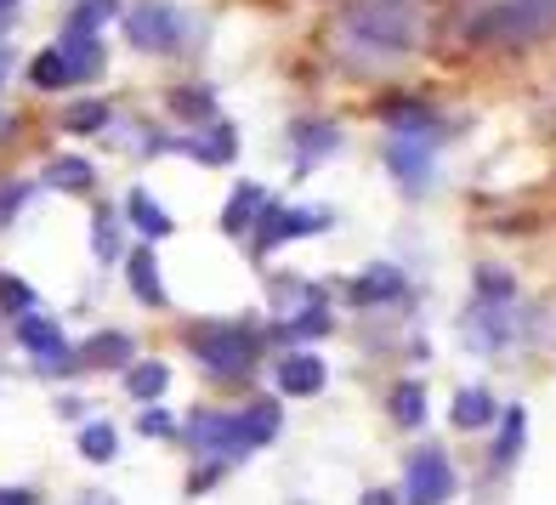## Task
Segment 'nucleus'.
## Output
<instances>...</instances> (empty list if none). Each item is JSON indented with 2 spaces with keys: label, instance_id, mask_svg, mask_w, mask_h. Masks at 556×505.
<instances>
[{
  "label": "nucleus",
  "instance_id": "f257e3e1",
  "mask_svg": "<svg viewBox=\"0 0 556 505\" xmlns=\"http://www.w3.org/2000/svg\"><path fill=\"white\" fill-rule=\"evenodd\" d=\"M188 341H193V352H199V364L216 369L222 381H239V375L262 358V336L239 330V324H199Z\"/></svg>",
  "mask_w": 556,
  "mask_h": 505
},
{
  "label": "nucleus",
  "instance_id": "6e6552de",
  "mask_svg": "<svg viewBox=\"0 0 556 505\" xmlns=\"http://www.w3.org/2000/svg\"><path fill=\"white\" fill-rule=\"evenodd\" d=\"M403 290H409L403 273L381 262V267H369L364 279H352V307H387V301H403Z\"/></svg>",
  "mask_w": 556,
  "mask_h": 505
},
{
  "label": "nucleus",
  "instance_id": "4be33fe9",
  "mask_svg": "<svg viewBox=\"0 0 556 505\" xmlns=\"http://www.w3.org/2000/svg\"><path fill=\"white\" fill-rule=\"evenodd\" d=\"M165 387H170V369H165V364H154V358L125 369V392H131L137 403H154V397H160Z\"/></svg>",
  "mask_w": 556,
  "mask_h": 505
},
{
  "label": "nucleus",
  "instance_id": "412c9836",
  "mask_svg": "<svg viewBox=\"0 0 556 505\" xmlns=\"http://www.w3.org/2000/svg\"><path fill=\"white\" fill-rule=\"evenodd\" d=\"M125 216H131L148 239H165V233H170V216L154 205V193H148V188H131V199H125Z\"/></svg>",
  "mask_w": 556,
  "mask_h": 505
},
{
  "label": "nucleus",
  "instance_id": "39448f33",
  "mask_svg": "<svg viewBox=\"0 0 556 505\" xmlns=\"http://www.w3.org/2000/svg\"><path fill=\"white\" fill-rule=\"evenodd\" d=\"M324 227H330V211H285L267 199V211L256 222V250H273V244L301 239V233H324Z\"/></svg>",
  "mask_w": 556,
  "mask_h": 505
},
{
  "label": "nucleus",
  "instance_id": "c85d7f7f",
  "mask_svg": "<svg viewBox=\"0 0 556 505\" xmlns=\"http://www.w3.org/2000/svg\"><path fill=\"white\" fill-rule=\"evenodd\" d=\"M103 125H109V103H97V97L91 103H74L63 114V131H74V137H91V131H103Z\"/></svg>",
  "mask_w": 556,
  "mask_h": 505
},
{
  "label": "nucleus",
  "instance_id": "a211bd4d",
  "mask_svg": "<svg viewBox=\"0 0 556 505\" xmlns=\"http://www.w3.org/2000/svg\"><path fill=\"white\" fill-rule=\"evenodd\" d=\"M494 415H500V403L483 387H466L460 397H454V426H460V432H483Z\"/></svg>",
  "mask_w": 556,
  "mask_h": 505
},
{
  "label": "nucleus",
  "instance_id": "2f4dec72",
  "mask_svg": "<svg viewBox=\"0 0 556 505\" xmlns=\"http://www.w3.org/2000/svg\"><path fill=\"white\" fill-rule=\"evenodd\" d=\"M170 114H193L199 125L216 119V97L211 91H170Z\"/></svg>",
  "mask_w": 556,
  "mask_h": 505
},
{
  "label": "nucleus",
  "instance_id": "2eb2a0df",
  "mask_svg": "<svg viewBox=\"0 0 556 505\" xmlns=\"http://www.w3.org/2000/svg\"><path fill=\"white\" fill-rule=\"evenodd\" d=\"M63 58H68V68H74V80H97V74L109 68L103 40H97V35H63Z\"/></svg>",
  "mask_w": 556,
  "mask_h": 505
},
{
  "label": "nucleus",
  "instance_id": "473e14b6",
  "mask_svg": "<svg viewBox=\"0 0 556 505\" xmlns=\"http://www.w3.org/2000/svg\"><path fill=\"white\" fill-rule=\"evenodd\" d=\"M91 239H97V256H103V262H119V256H125V250H119L114 211H97V222H91Z\"/></svg>",
  "mask_w": 556,
  "mask_h": 505
},
{
  "label": "nucleus",
  "instance_id": "f704fd0d",
  "mask_svg": "<svg viewBox=\"0 0 556 505\" xmlns=\"http://www.w3.org/2000/svg\"><path fill=\"white\" fill-rule=\"evenodd\" d=\"M137 432H142V438H176V432H182V426H176V420H170L165 409H148V415L137 420Z\"/></svg>",
  "mask_w": 556,
  "mask_h": 505
},
{
  "label": "nucleus",
  "instance_id": "9d476101",
  "mask_svg": "<svg viewBox=\"0 0 556 505\" xmlns=\"http://www.w3.org/2000/svg\"><path fill=\"white\" fill-rule=\"evenodd\" d=\"M131 336H125V330H103V336H91L86 346H80V358H74V364H86V369H125V364H131Z\"/></svg>",
  "mask_w": 556,
  "mask_h": 505
},
{
  "label": "nucleus",
  "instance_id": "c756f323",
  "mask_svg": "<svg viewBox=\"0 0 556 505\" xmlns=\"http://www.w3.org/2000/svg\"><path fill=\"white\" fill-rule=\"evenodd\" d=\"M522 438H528V415H522V409H505V415H500V443H494V460H517Z\"/></svg>",
  "mask_w": 556,
  "mask_h": 505
},
{
  "label": "nucleus",
  "instance_id": "b1692460",
  "mask_svg": "<svg viewBox=\"0 0 556 505\" xmlns=\"http://www.w3.org/2000/svg\"><path fill=\"white\" fill-rule=\"evenodd\" d=\"M114 449H119V432H114L109 420H91V426H80V454H86V460L109 466V460H114Z\"/></svg>",
  "mask_w": 556,
  "mask_h": 505
},
{
  "label": "nucleus",
  "instance_id": "6ab92c4d",
  "mask_svg": "<svg viewBox=\"0 0 556 505\" xmlns=\"http://www.w3.org/2000/svg\"><path fill=\"white\" fill-rule=\"evenodd\" d=\"M176 148H182V154H193V160H205V165H222V160H233V131H227V125H216L211 119V131L205 137H188V142H176Z\"/></svg>",
  "mask_w": 556,
  "mask_h": 505
},
{
  "label": "nucleus",
  "instance_id": "c9c22d12",
  "mask_svg": "<svg viewBox=\"0 0 556 505\" xmlns=\"http://www.w3.org/2000/svg\"><path fill=\"white\" fill-rule=\"evenodd\" d=\"M477 290H483V301H489V295L505 301V295H511V279H505L500 267H477Z\"/></svg>",
  "mask_w": 556,
  "mask_h": 505
},
{
  "label": "nucleus",
  "instance_id": "7ed1b4c3",
  "mask_svg": "<svg viewBox=\"0 0 556 505\" xmlns=\"http://www.w3.org/2000/svg\"><path fill=\"white\" fill-rule=\"evenodd\" d=\"M556 17V0H505V7L477 17V40H528L545 35Z\"/></svg>",
  "mask_w": 556,
  "mask_h": 505
},
{
  "label": "nucleus",
  "instance_id": "4c0bfd02",
  "mask_svg": "<svg viewBox=\"0 0 556 505\" xmlns=\"http://www.w3.org/2000/svg\"><path fill=\"white\" fill-rule=\"evenodd\" d=\"M0 505H35L29 489H0Z\"/></svg>",
  "mask_w": 556,
  "mask_h": 505
},
{
  "label": "nucleus",
  "instance_id": "5701e85b",
  "mask_svg": "<svg viewBox=\"0 0 556 505\" xmlns=\"http://www.w3.org/2000/svg\"><path fill=\"white\" fill-rule=\"evenodd\" d=\"M239 420H244V443L250 449H262V443L278 438V403H250Z\"/></svg>",
  "mask_w": 556,
  "mask_h": 505
},
{
  "label": "nucleus",
  "instance_id": "20e7f679",
  "mask_svg": "<svg viewBox=\"0 0 556 505\" xmlns=\"http://www.w3.org/2000/svg\"><path fill=\"white\" fill-rule=\"evenodd\" d=\"M454 494V466L443 449H415L409 471H403V500L409 505H443Z\"/></svg>",
  "mask_w": 556,
  "mask_h": 505
},
{
  "label": "nucleus",
  "instance_id": "cd10ccee",
  "mask_svg": "<svg viewBox=\"0 0 556 505\" xmlns=\"http://www.w3.org/2000/svg\"><path fill=\"white\" fill-rule=\"evenodd\" d=\"M0 307L7 313H40V295H35V285H23L17 273H0Z\"/></svg>",
  "mask_w": 556,
  "mask_h": 505
},
{
  "label": "nucleus",
  "instance_id": "9b49d317",
  "mask_svg": "<svg viewBox=\"0 0 556 505\" xmlns=\"http://www.w3.org/2000/svg\"><path fill=\"white\" fill-rule=\"evenodd\" d=\"M193 443L222 449V454L250 449V443H244V420H239V415H193Z\"/></svg>",
  "mask_w": 556,
  "mask_h": 505
},
{
  "label": "nucleus",
  "instance_id": "f03ea898",
  "mask_svg": "<svg viewBox=\"0 0 556 505\" xmlns=\"http://www.w3.org/2000/svg\"><path fill=\"white\" fill-rule=\"evenodd\" d=\"M125 40L137 52H176L188 35H182V12H170L165 0H137L125 7Z\"/></svg>",
  "mask_w": 556,
  "mask_h": 505
},
{
  "label": "nucleus",
  "instance_id": "0eeeda50",
  "mask_svg": "<svg viewBox=\"0 0 556 505\" xmlns=\"http://www.w3.org/2000/svg\"><path fill=\"white\" fill-rule=\"evenodd\" d=\"M352 35L358 40H369V46H409V12L403 7H369V12H358L352 17Z\"/></svg>",
  "mask_w": 556,
  "mask_h": 505
},
{
  "label": "nucleus",
  "instance_id": "a878e982",
  "mask_svg": "<svg viewBox=\"0 0 556 505\" xmlns=\"http://www.w3.org/2000/svg\"><path fill=\"white\" fill-rule=\"evenodd\" d=\"M46 188L86 193V188H91V165H86V160H52V165H46Z\"/></svg>",
  "mask_w": 556,
  "mask_h": 505
},
{
  "label": "nucleus",
  "instance_id": "f3484780",
  "mask_svg": "<svg viewBox=\"0 0 556 505\" xmlns=\"http://www.w3.org/2000/svg\"><path fill=\"white\" fill-rule=\"evenodd\" d=\"M29 86H35V91H63V86H74V68H68V58H63V46H46V52H35Z\"/></svg>",
  "mask_w": 556,
  "mask_h": 505
},
{
  "label": "nucleus",
  "instance_id": "79ce46f5",
  "mask_svg": "<svg viewBox=\"0 0 556 505\" xmlns=\"http://www.w3.org/2000/svg\"><path fill=\"white\" fill-rule=\"evenodd\" d=\"M0 40H7V17H0Z\"/></svg>",
  "mask_w": 556,
  "mask_h": 505
},
{
  "label": "nucleus",
  "instance_id": "7c9ffc66",
  "mask_svg": "<svg viewBox=\"0 0 556 505\" xmlns=\"http://www.w3.org/2000/svg\"><path fill=\"white\" fill-rule=\"evenodd\" d=\"M392 415H397V426H420V420H426V392H420L415 381H403V387L392 392Z\"/></svg>",
  "mask_w": 556,
  "mask_h": 505
},
{
  "label": "nucleus",
  "instance_id": "ddd939ff",
  "mask_svg": "<svg viewBox=\"0 0 556 505\" xmlns=\"http://www.w3.org/2000/svg\"><path fill=\"white\" fill-rule=\"evenodd\" d=\"M278 392H290V397L324 392V364L313 358V352H295V358H285V364H278Z\"/></svg>",
  "mask_w": 556,
  "mask_h": 505
},
{
  "label": "nucleus",
  "instance_id": "f8f14e48",
  "mask_svg": "<svg viewBox=\"0 0 556 505\" xmlns=\"http://www.w3.org/2000/svg\"><path fill=\"white\" fill-rule=\"evenodd\" d=\"M125 279H131V290H137V301H142V307H165L160 267H154V250H148V244L125 250Z\"/></svg>",
  "mask_w": 556,
  "mask_h": 505
},
{
  "label": "nucleus",
  "instance_id": "1a4fd4ad",
  "mask_svg": "<svg viewBox=\"0 0 556 505\" xmlns=\"http://www.w3.org/2000/svg\"><path fill=\"white\" fill-rule=\"evenodd\" d=\"M387 119H392V131H397V137H409V142H432V137L443 131V119L426 109V103H409V97L387 103Z\"/></svg>",
  "mask_w": 556,
  "mask_h": 505
},
{
  "label": "nucleus",
  "instance_id": "bb28decb",
  "mask_svg": "<svg viewBox=\"0 0 556 505\" xmlns=\"http://www.w3.org/2000/svg\"><path fill=\"white\" fill-rule=\"evenodd\" d=\"M119 12V0H80V7L68 12V29L63 35H97V23H109Z\"/></svg>",
  "mask_w": 556,
  "mask_h": 505
},
{
  "label": "nucleus",
  "instance_id": "393cba45",
  "mask_svg": "<svg viewBox=\"0 0 556 505\" xmlns=\"http://www.w3.org/2000/svg\"><path fill=\"white\" fill-rule=\"evenodd\" d=\"M324 148H336V125H295V154H301L295 171H313Z\"/></svg>",
  "mask_w": 556,
  "mask_h": 505
},
{
  "label": "nucleus",
  "instance_id": "dca6fc26",
  "mask_svg": "<svg viewBox=\"0 0 556 505\" xmlns=\"http://www.w3.org/2000/svg\"><path fill=\"white\" fill-rule=\"evenodd\" d=\"M387 165H392V176H403L409 188H420V182H426V171H432V142H409V137H397V148L387 154Z\"/></svg>",
  "mask_w": 556,
  "mask_h": 505
},
{
  "label": "nucleus",
  "instance_id": "72a5a7b5",
  "mask_svg": "<svg viewBox=\"0 0 556 505\" xmlns=\"http://www.w3.org/2000/svg\"><path fill=\"white\" fill-rule=\"evenodd\" d=\"M324 330H330V313H324V307H313V313H301L295 324H290V341H307V336H324Z\"/></svg>",
  "mask_w": 556,
  "mask_h": 505
},
{
  "label": "nucleus",
  "instance_id": "a19ab883",
  "mask_svg": "<svg viewBox=\"0 0 556 505\" xmlns=\"http://www.w3.org/2000/svg\"><path fill=\"white\" fill-rule=\"evenodd\" d=\"M12 7H17V0H0V17H12Z\"/></svg>",
  "mask_w": 556,
  "mask_h": 505
},
{
  "label": "nucleus",
  "instance_id": "58836bf2",
  "mask_svg": "<svg viewBox=\"0 0 556 505\" xmlns=\"http://www.w3.org/2000/svg\"><path fill=\"white\" fill-rule=\"evenodd\" d=\"M358 505H397V494H392V489H369Z\"/></svg>",
  "mask_w": 556,
  "mask_h": 505
},
{
  "label": "nucleus",
  "instance_id": "ea45409f",
  "mask_svg": "<svg viewBox=\"0 0 556 505\" xmlns=\"http://www.w3.org/2000/svg\"><path fill=\"white\" fill-rule=\"evenodd\" d=\"M7 68H12V52H7V40H0V80H7Z\"/></svg>",
  "mask_w": 556,
  "mask_h": 505
},
{
  "label": "nucleus",
  "instance_id": "aec40b11",
  "mask_svg": "<svg viewBox=\"0 0 556 505\" xmlns=\"http://www.w3.org/2000/svg\"><path fill=\"white\" fill-rule=\"evenodd\" d=\"M466 330H471L477 352H489V346H500L505 336H511V330H505V301H483V307L471 313V324H466Z\"/></svg>",
  "mask_w": 556,
  "mask_h": 505
},
{
  "label": "nucleus",
  "instance_id": "423d86ee",
  "mask_svg": "<svg viewBox=\"0 0 556 505\" xmlns=\"http://www.w3.org/2000/svg\"><path fill=\"white\" fill-rule=\"evenodd\" d=\"M17 341L29 346V358H35L40 369H74V352H68V341H63V330H58L52 318L23 313V318H17Z\"/></svg>",
  "mask_w": 556,
  "mask_h": 505
},
{
  "label": "nucleus",
  "instance_id": "4468645a",
  "mask_svg": "<svg viewBox=\"0 0 556 505\" xmlns=\"http://www.w3.org/2000/svg\"><path fill=\"white\" fill-rule=\"evenodd\" d=\"M262 211H267V188L239 182L233 199H227V211H222V227H227V233H244L250 222H262Z\"/></svg>",
  "mask_w": 556,
  "mask_h": 505
},
{
  "label": "nucleus",
  "instance_id": "e433bc0d",
  "mask_svg": "<svg viewBox=\"0 0 556 505\" xmlns=\"http://www.w3.org/2000/svg\"><path fill=\"white\" fill-rule=\"evenodd\" d=\"M216 483H222V460H216V466H199L188 489H193V494H205V489H216Z\"/></svg>",
  "mask_w": 556,
  "mask_h": 505
}]
</instances>
